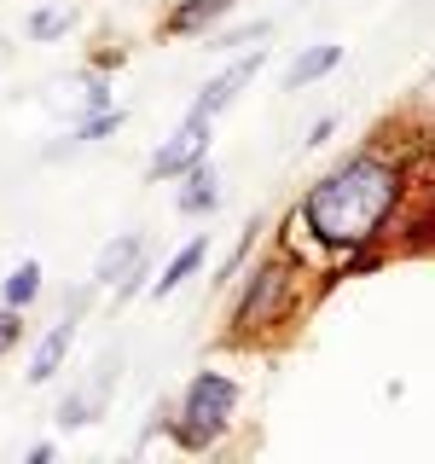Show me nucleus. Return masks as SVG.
<instances>
[{"label":"nucleus","mask_w":435,"mask_h":464,"mask_svg":"<svg viewBox=\"0 0 435 464\" xmlns=\"http://www.w3.org/2000/svg\"><path fill=\"white\" fill-rule=\"evenodd\" d=\"M418 140H430L424 122H418L412 140H395V134L360 140L354 151L337 157L319 180H308V192L290 203V209L308 221L314 244L325 256H343V250H354V244H383L389 238V221H395L401 203H406L401 163Z\"/></svg>","instance_id":"nucleus-1"},{"label":"nucleus","mask_w":435,"mask_h":464,"mask_svg":"<svg viewBox=\"0 0 435 464\" xmlns=\"http://www.w3.org/2000/svg\"><path fill=\"white\" fill-rule=\"evenodd\" d=\"M308 267H296L285 250H261L244 261V273L232 279L227 290V331L221 343L227 348H256L267 337H279L290 331V319L302 314V302H308Z\"/></svg>","instance_id":"nucleus-2"},{"label":"nucleus","mask_w":435,"mask_h":464,"mask_svg":"<svg viewBox=\"0 0 435 464\" xmlns=\"http://www.w3.org/2000/svg\"><path fill=\"white\" fill-rule=\"evenodd\" d=\"M232 418H238V377L203 366V372H192V383L180 389L163 435L180 453H215V441L232 430Z\"/></svg>","instance_id":"nucleus-3"},{"label":"nucleus","mask_w":435,"mask_h":464,"mask_svg":"<svg viewBox=\"0 0 435 464\" xmlns=\"http://www.w3.org/2000/svg\"><path fill=\"white\" fill-rule=\"evenodd\" d=\"M261 64H267V41L244 47V53L227 64V70H215V76L198 87V99H192V111H186V116H192V122H215V116H221V111L232 105V99H238L244 87H250V82L261 76Z\"/></svg>","instance_id":"nucleus-4"},{"label":"nucleus","mask_w":435,"mask_h":464,"mask_svg":"<svg viewBox=\"0 0 435 464\" xmlns=\"http://www.w3.org/2000/svg\"><path fill=\"white\" fill-rule=\"evenodd\" d=\"M209 145H215V122H192V116H186V122L174 128V134L157 145L151 157H145V180H151V186L169 180V186H174L192 163H203V157H209Z\"/></svg>","instance_id":"nucleus-5"},{"label":"nucleus","mask_w":435,"mask_h":464,"mask_svg":"<svg viewBox=\"0 0 435 464\" xmlns=\"http://www.w3.org/2000/svg\"><path fill=\"white\" fill-rule=\"evenodd\" d=\"M122 122H128V111L122 105H105V111H82L76 116V128H64L47 151H41V163H64L70 151H87V145H99V140H111V134H122Z\"/></svg>","instance_id":"nucleus-6"},{"label":"nucleus","mask_w":435,"mask_h":464,"mask_svg":"<svg viewBox=\"0 0 435 464\" xmlns=\"http://www.w3.org/2000/svg\"><path fill=\"white\" fill-rule=\"evenodd\" d=\"M174 186H180V192H174V209H180L186 221H209V215L221 209V169H215L209 157H203V163H192Z\"/></svg>","instance_id":"nucleus-7"},{"label":"nucleus","mask_w":435,"mask_h":464,"mask_svg":"<svg viewBox=\"0 0 435 464\" xmlns=\"http://www.w3.org/2000/svg\"><path fill=\"white\" fill-rule=\"evenodd\" d=\"M232 6H238V0H174L157 29H163V35H174V41H192V35L221 29V24L232 18Z\"/></svg>","instance_id":"nucleus-8"},{"label":"nucleus","mask_w":435,"mask_h":464,"mask_svg":"<svg viewBox=\"0 0 435 464\" xmlns=\"http://www.w3.org/2000/svg\"><path fill=\"white\" fill-rule=\"evenodd\" d=\"M203 261H209V232H198V238H186L180 250H174L163 267L151 273V285H145V296H157V302H169L174 290H180L186 279H198L203 273Z\"/></svg>","instance_id":"nucleus-9"},{"label":"nucleus","mask_w":435,"mask_h":464,"mask_svg":"<svg viewBox=\"0 0 435 464\" xmlns=\"http://www.w3.org/2000/svg\"><path fill=\"white\" fill-rule=\"evenodd\" d=\"M70 343H76V319H58V325H47L35 337V348H29V389H41V383H53L58 372H64V360H70Z\"/></svg>","instance_id":"nucleus-10"},{"label":"nucleus","mask_w":435,"mask_h":464,"mask_svg":"<svg viewBox=\"0 0 435 464\" xmlns=\"http://www.w3.org/2000/svg\"><path fill=\"white\" fill-rule=\"evenodd\" d=\"M337 64H343V47H337V41H314V47H302V53L285 64V82H279V87H285V93H302V87L325 82Z\"/></svg>","instance_id":"nucleus-11"},{"label":"nucleus","mask_w":435,"mask_h":464,"mask_svg":"<svg viewBox=\"0 0 435 464\" xmlns=\"http://www.w3.org/2000/svg\"><path fill=\"white\" fill-rule=\"evenodd\" d=\"M261 232H267V215H250V221H244L238 227V238H232V250L221 256V261H215V273H209V296H221V290L232 285V279H238V273H244V261H250L256 256V244H261Z\"/></svg>","instance_id":"nucleus-12"},{"label":"nucleus","mask_w":435,"mask_h":464,"mask_svg":"<svg viewBox=\"0 0 435 464\" xmlns=\"http://www.w3.org/2000/svg\"><path fill=\"white\" fill-rule=\"evenodd\" d=\"M145 244H151L145 232H116V238H105V244H99V256H93V279H87V285L111 290V285L128 273V261H134V256L145 250Z\"/></svg>","instance_id":"nucleus-13"},{"label":"nucleus","mask_w":435,"mask_h":464,"mask_svg":"<svg viewBox=\"0 0 435 464\" xmlns=\"http://www.w3.org/2000/svg\"><path fill=\"white\" fill-rule=\"evenodd\" d=\"M41 290H47V273H41V261L29 256V261H18V267L0 279V302H6V308H18V314H29L41 302Z\"/></svg>","instance_id":"nucleus-14"},{"label":"nucleus","mask_w":435,"mask_h":464,"mask_svg":"<svg viewBox=\"0 0 435 464\" xmlns=\"http://www.w3.org/2000/svg\"><path fill=\"white\" fill-rule=\"evenodd\" d=\"M70 29H76V0H58V6H35L24 18V35L35 41V47H53V41H64Z\"/></svg>","instance_id":"nucleus-15"},{"label":"nucleus","mask_w":435,"mask_h":464,"mask_svg":"<svg viewBox=\"0 0 435 464\" xmlns=\"http://www.w3.org/2000/svg\"><path fill=\"white\" fill-rule=\"evenodd\" d=\"M273 250H285L290 261H296V267H308V273L319 267V261H325V250L314 244V232H308V221H302L296 209L285 215V227H279V244H273Z\"/></svg>","instance_id":"nucleus-16"},{"label":"nucleus","mask_w":435,"mask_h":464,"mask_svg":"<svg viewBox=\"0 0 435 464\" xmlns=\"http://www.w3.org/2000/svg\"><path fill=\"white\" fill-rule=\"evenodd\" d=\"M256 41H273V18H244V24L209 29V53H244Z\"/></svg>","instance_id":"nucleus-17"},{"label":"nucleus","mask_w":435,"mask_h":464,"mask_svg":"<svg viewBox=\"0 0 435 464\" xmlns=\"http://www.w3.org/2000/svg\"><path fill=\"white\" fill-rule=\"evenodd\" d=\"M116 372H122V348H105L99 354V366H93V377H87V401H93V412H105L111 406V389H116Z\"/></svg>","instance_id":"nucleus-18"},{"label":"nucleus","mask_w":435,"mask_h":464,"mask_svg":"<svg viewBox=\"0 0 435 464\" xmlns=\"http://www.w3.org/2000/svg\"><path fill=\"white\" fill-rule=\"evenodd\" d=\"M145 285H151V244H145V250L128 261V273L111 285V302H116V308H128L134 296H145Z\"/></svg>","instance_id":"nucleus-19"},{"label":"nucleus","mask_w":435,"mask_h":464,"mask_svg":"<svg viewBox=\"0 0 435 464\" xmlns=\"http://www.w3.org/2000/svg\"><path fill=\"white\" fill-rule=\"evenodd\" d=\"M82 424H93V401H87V389H64L58 406H53V430L70 435V430H82Z\"/></svg>","instance_id":"nucleus-20"},{"label":"nucleus","mask_w":435,"mask_h":464,"mask_svg":"<svg viewBox=\"0 0 435 464\" xmlns=\"http://www.w3.org/2000/svg\"><path fill=\"white\" fill-rule=\"evenodd\" d=\"M24 337H29V314H18V308H6V302H0V360H6Z\"/></svg>","instance_id":"nucleus-21"},{"label":"nucleus","mask_w":435,"mask_h":464,"mask_svg":"<svg viewBox=\"0 0 435 464\" xmlns=\"http://www.w3.org/2000/svg\"><path fill=\"white\" fill-rule=\"evenodd\" d=\"M82 111H105V105H116L111 99V76H99V70H82Z\"/></svg>","instance_id":"nucleus-22"},{"label":"nucleus","mask_w":435,"mask_h":464,"mask_svg":"<svg viewBox=\"0 0 435 464\" xmlns=\"http://www.w3.org/2000/svg\"><path fill=\"white\" fill-rule=\"evenodd\" d=\"M337 128H343V116H337V111L314 116V122H308V134H302V151H314V145H325L331 134H337Z\"/></svg>","instance_id":"nucleus-23"},{"label":"nucleus","mask_w":435,"mask_h":464,"mask_svg":"<svg viewBox=\"0 0 435 464\" xmlns=\"http://www.w3.org/2000/svg\"><path fill=\"white\" fill-rule=\"evenodd\" d=\"M128 64V47H116V41H105L93 58H87V70H99V76H111V70H122Z\"/></svg>","instance_id":"nucleus-24"},{"label":"nucleus","mask_w":435,"mask_h":464,"mask_svg":"<svg viewBox=\"0 0 435 464\" xmlns=\"http://www.w3.org/2000/svg\"><path fill=\"white\" fill-rule=\"evenodd\" d=\"M47 459H53V441H35V447L24 453V464H47Z\"/></svg>","instance_id":"nucleus-25"}]
</instances>
